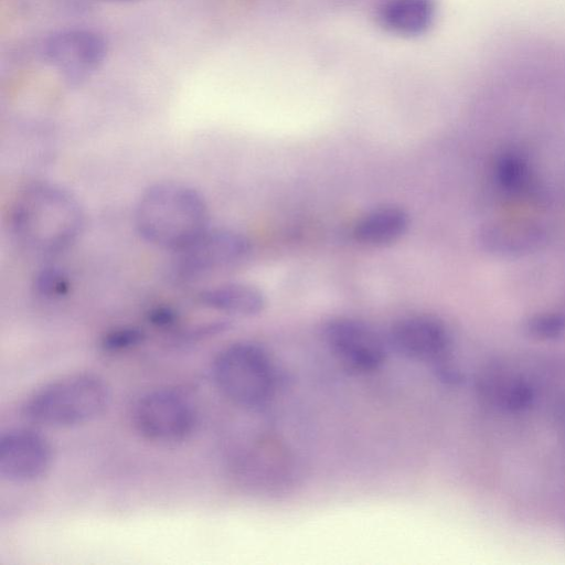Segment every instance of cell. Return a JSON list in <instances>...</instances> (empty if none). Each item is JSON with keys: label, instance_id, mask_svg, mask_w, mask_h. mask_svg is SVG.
<instances>
[{"label": "cell", "instance_id": "1", "mask_svg": "<svg viewBox=\"0 0 565 565\" xmlns=\"http://www.w3.org/2000/svg\"><path fill=\"white\" fill-rule=\"evenodd\" d=\"M11 224L28 249L53 255L67 248L84 224L81 204L67 190L49 182L29 185L18 198Z\"/></svg>", "mask_w": 565, "mask_h": 565}, {"label": "cell", "instance_id": "2", "mask_svg": "<svg viewBox=\"0 0 565 565\" xmlns=\"http://www.w3.org/2000/svg\"><path fill=\"white\" fill-rule=\"evenodd\" d=\"M135 223L148 243L178 252L209 228V210L195 189L175 182L149 186L140 196Z\"/></svg>", "mask_w": 565, "mask_h": 565}, {"label": "cell", "instance_id": "3", "mask_svg": "<svg viewBox=\"0 0 565 565\" xmlns=\"http://www.w3.org/2000/svg\"><path fill=\"white\" fill-rule=\"evenodd\" d=\"M110 402L106 382L94 374H75L44 385L24 406L33 422L50 427H73L100 416Z\"/></svg>", "mask_w": 565, "mask_h": 565}, {"label": "cell", "instance_id": "4", "mask_svg": "<svg viewBox=\"0 0 565 565\" xmlns=\"http://www.w3.org/2000/svg\"><path fill=\"white\" fill-rule=\"evenodd\" d=\"M212 374L217 388L232 403L257 408L274 395L277 372L268 352L248 341L232 343L215 356Z\"/></svg>", "mask_w": 565, "mask_h": 565}, {"label": "cell", "instance_id": "5", "mask_svg": "<svg viewBox=\"0 0 565 565\" xmlns=\"http://www.w3.org/2000/svg\"><path fill=\"white\" fill-rule=\"evenodd\" d=\"M250 239L230 228H207L188 246L175 252L174 273L193 281L241 265L252 253Z\"/></svg>", "mask_w": 565, "mask_h": 565}, {"label": "cell", "instance_id": "6", "mask_svg": "<svg viewBox=\"0 0 565 565\" xmlns=\"http://www.w3.org/2000/svg\"><path fill=\"white\" fill-rule=\"evenodd\" d=\"M132 419L137 430L147 439L175 443L192 434L196 413L190 398L182 392L158 388L137 401Z\"/></svg>", "mask_w": 565, "mask_h": 565}, {"label": "cell", "instance_id": "7", "mask_svg": "<svg viewBox=\"0 0 565 565\" xmlns=\"http://www.w3.org/2000/svg\"><path fill=\"white\" fill-rule=\"evenodd\" d=\"M107 42L97 32L68 29L52 34L44 43L45 61L64 81L78 85L88 79L104 63Z\"/></svg>", "mask_w": 565, "mask_h": 565}, {"label": "cell", "instance_id": "8", "mask_svg": "<svg viewBox=\"0 0 565 565\" xmlns=\"http://www.w3.org/2000/svg\"><path fill=\"white\" fill-rule=\"evenodd\" d=\"M324 341L335 359L356 373L379 370L386 359V345L367 323L349 317L329 320L323 328Z\"/></svg>", "mask_w": 565, "mask_h": 565}, {"label": "cell", "instance_id": "9", "mask_svg": "<svg viewBox=\"0 0 565 565\" xmlns=\"http://www.w3.org/2000/svg\"><path fill=\"white\" fill-rule=\"evenodd\" d=\"M52 462L47 440L30 429H13L0 438V476L12 483H28L46 475Z\"/></svg>", "mask_w": 565, "mask_h": 565}, {"label": "cell", "instance_id": "10", "mask_svg": "<svg viewBox=\"0 0 565 565\" xmlns=\"http://www.w3.org/2000/svg\"><path fill=\"white\" fill-rule=\"evenodd\" d=\"M390 345L408 360L440 362L451 340L446 326L428 315H413L397 320L388 333Z\"/></svg>", "mask_w": 565, "mask_h": 565}, {"label": "cell", "instance_id": "11", "mask_svg": "<svg viewBox=\"0 0 565 565\" xmlns=\"http://www.w3.org/2000/svg\"><path fill=\"white\" fill-rule=\"evenodd\" d=\"M436 18L435 0H383L377 7L379 24L403 38L425 34Z\"/></svg>", "mask_w": 565, "mask_h": 565}, {"label": "cell", "instance_id": "12", "mask_svg": "<svg viewBox=\"0 0 565 565\" xmlns=\"http://www.w3.org/2000/svg\"><path fill=\"white\" fill-rule=\"evenodd\" d=\"M409 214L396 204H384L364 213L353 226V237L360 244L384 247L397 242L407 232Z\"/></svg>", "mask_w": 565, "mask_h": 565}, {"label": "cell", "instance_id": "13", "mask_svg": "<svg viewBox=\"0 0 565 565\" xmlns=\"http://www.w3.org/2000/svg\"><path fill=\"white\" fill-rule=\"evenodd\" d=\"M198 301L206 308L239 317L256 316L266 306L263 290L247 282H225L204 289L198 295Z\"/></svg>", "mask_w": 565, "mask_h": 565}, {"label": "cell", "instance_id": "14", "mask_svg": "<svg viewBox=\"0 0 565 565\" xmlns=\"http://www.w3.org/2000/svg\"><path fill=\"white\" fill-rule=\"evenodd\" d=\"M482 390L489 398L510 409H520L532 398V391L527 383L513 375L488 377L483 381Z\"/></svg>", "mask_w": 565, "mask_h": 565}, {"label": "cell", "instance_id": "15", "mask_svg": "<svg viewBox=\"0 0 565 565\" xmlns=\"http://www.w3.org/2000/svg\"><path fill=\"white\" fill-rule=\"evenodd\" d=\"M33 287L39 296L56 299L68 294L71 281L61 268L47 266L38 271Z\"/></svg>", "mask_w": 565, "mask_h": 565}, {"label": "cell", "instance_id": "16", "mask_svg": "<svg viewBox=\"0 0 565 565\" xmlns=\"http://www.w3.org/2000/svg\"><path fill=\"white\" fill-rule=\"evenodd\" d=\"M145 339L142 330L135 327H124L109 331L102 340L106 351H121L140 344Z\"/></svg>", "mask_w": 565, "mask_h": 565}, {"label": "cell", "instance_id": "17", "mask_svg": "<svg viewBox=\"0 0 565 565\" xmlns=\"http://www.w3.org/2000/svg\"><path fill=\"white\" fill-rule=\"evenodd\" d=\"M565 329V321L557 316H543L531 322V331L541 338H555Z\"/></svg>", "mask_w": 565, "mask_h": 565}, {"label": "cell", "instance_id": "18", "mask_svg": "<svg viewBox=\"0 0 565 565\" xmlns=\"http://www.w3.org/2000/svg\"><path fill=\"white\" fill-rule=\"evenodd\" d=\"M177 320V312L170 307H157L149 312V321L158 327H168Z\"/></svg>", "mask_w": 565, "mask_h": 565}, {"label": "cell", "instance_id": "19", "mask_svg": "<svg viewBox=\"0 0 565 565\" xmlns=\"http://www.w3.org/2000/svg\"><path fill=\"white\" fill-rule=\"evenodd\" d=\"M113 1H119V2H131V1H137V0H113Z\"/></svg>", "mask_w": 565, "mask_h": 565}]
</instances>
